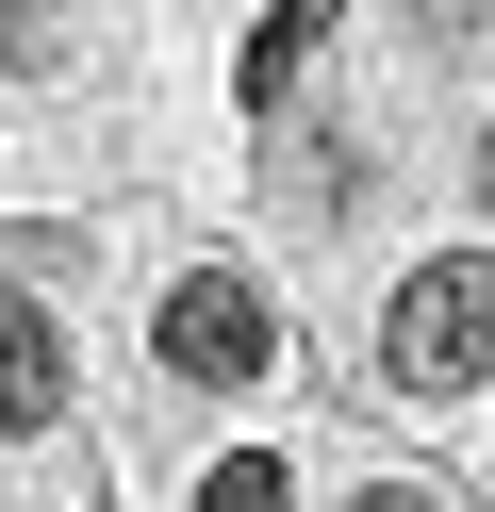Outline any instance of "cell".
Instances as JSON below:
<instances>
[{
    "instance_id": "cell-1",
    "label": "cell",
    "mask_w": 495,
    "mask_h": 512,
    "mask_svg": "<svg viewBox=\"0 0 495 512\" xmlns=\"http://www.w3.org/2000/svg\"><path fill=\"white\" fill-rule=\"evenodd\" d=\"M495 380V248H429L380 298V397H479Z\"/></svg>"
},
{
    "instance_id": "cell-2",
    "label": "cell",
    "mask_w": 495,
    "mask_h": 512,
    "mask_svg": "<svg viewBox=\"0 0 495 512\" xmlns=\"http://www.w3.org/2000/svg\"><path fill=\"white\" fill-rule=\"evenodd\" d=\"M149 364L182 380V397H264V380H281V298H264V265H182L149 298Z\"/></svg>"
},
{
    "instance_id": "cell-3",
    "label": "cell",
    "mask_w": 495,
    "mask_h": 512,
    "mask_svg": "<svg viewBox=\"0 0 495 512\" xmlns=\"http://www.w3.org/2000/svg\"><path fill=\"white\" fill-rule=\"evenodd\" d=\"M66 397H83V347H66V314L33 298L17 265H0V446L66 430Z\"/></svg>"
},
{
    "instance_id": "cell-4",
    "label": "cell",
    "mask_w": 495,
    "mask_h": 512,
    "mask_svg": "<svg viewBox=\"0 0 495 512\" xmlns=\"http://www.w3.org/2000/svg\"><path fill=\"white\" fill-rule=\"evenodd\" d=\"M380 34L413 50V67H462V50L495 34V0H380Z\"/></svg>"
},
{
    "instance_id": "cell-5",
    "label": "cell",
    "mask_w": 495,
    "mask_h": 512,
    "mask_svg": "<svg viewBox=\"0 0 495 512\" xmlns=\"http://www.w3.org/2000/svg\"><path fill=\"white\" fill-rule=\"evenodd\" d=\"M0 67H17V83H66V67H83V34H66L50 0H0Z\"/></svg>"
},
{
    "instance_id": "cell-6",
    "label": "cell",
    "mask_w": 495,
    "mask_h": 512,
    "mask_svg": "<svg viewBox=\"0 0 495 512\" xmlns=\"http://www.w3.org/2000/svg\"><path fill=\"white\" fill-rule=\"evenodd\" d=\"M330 17H347V0H281V17H264V34H248V100H281V83H297V50H314Z\"/></svg>"
},
{
    "instance_id": "cell-7",
    "label": "cell",
    "mask_w": 495,
    "mask_h": 512,
    "mask_svg": "<svg viewBox=\"0 0 495 512\" xmlns=\"http://www.w3.org/2000/svg\"><path fill=\"white\" fill-rule=\"evenodd\" d=\"M198 512H297V463H264V446H231V463L198 479Z\"/></svg>"
},
{
    "instance_id": "cell-8",
    "label": "cell",
    "mask_w": 495,
    "mask_h": 512,
    "mask_svg": "<svg viewBox=\"0 0 495 512\" xmlns=\"http://www.w3.org/2000/svg\"><path fill=\"white\" fill-rule=\"evenodd\" d=\"M330 512H446V496H429V479H347Z\"/></svg>"
},
{
    "instance_id": "cell-9",
    "label": "cell",
    "mask_w": 495,
    "mask_h": 512,
    "mask_svg": "<svg viewBox=\"0 0 495 512\" xmlns=\"http://www.w3.org/2000/svg\"><path fill=\"white\" fill-rule=\"evenodd\" d=\"M462 182H479V215H495V116H479V149H462Z\"/></svg>"
}]
</instances>
